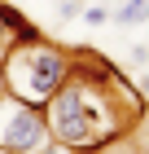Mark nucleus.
Returning <instances> with one entry per match:
<instances>
[{
	"mask_svg": "<svg viewBox=\"0 0 149 154\" xmlns=\"http://www.w3.org/2000/svg\"><path fill=\"white\" fill-rule=\"evenodd\" d=\"M105 79H114L110 71L101 75H75L48 97L44 106V123H48V137L66 150H92V145L110 141L114 132V106H110V93H105Z\"/></svg>",
	"mask_w": 149,
	"mask_h": 154,
	"instance_id": "1",
	"label": "nucleus"
},
{
	"mask_svg": "<svg viewBox=\"0 0 149 154\" xmlns=\"http://www.w3.org/2000/svg\"><path fill=\"white\" fill-rule=\"evenodd\" d=\"M0 75H4V93L9 97L26 101V106H44L48 97L70 79V66H66V57L57 48H48L44 40L31 35V40H18V44L4 48Z\"/></svg>",
	"mask_w": 149,
	"mask_h": 154,
	"instance_id": "2",
	"label": "nucleus"
},
{
	"mask_svg": "<svg viewBox=\"0 0 149 154\" xmlns=\"http://www.w3.org/2000/svg\"><path fill=\"white\" fill-rule=\"evenodd\" d=\"M48 141V123L40 106H26L18 97L0 93V150L9 154H40Z\"/></svg>",
	"mask_w": 149,
	"mask_h": 154,
	"instance_id": "3",
	"label": "nucleus"
},
{
	"mask_svg": "<svg viewBox=\"0 0 149 154\" xmlns=\"http://www.w3.org/2000/svg\"><path fill=\"white\" fill-rule=\"evenodd\" d=\"M118 26H132V22H149V0H132L123 13H114Z\"/></svg>",
	"mask_w": 149,
	"mask_h": 154,
	"instance_id": "4",
	"label": "nucleus"
},
{
	"mask_svg": "<svg viewBox=\"0 0 149 154\" xmlns=\"http://www.w3.org/2000/svg\"><path fill=\"white\" fill-rule=\"evenodd\" d=\"M83 22H88V26H105V22H110V13H105L101 5H92V9H83Z\"/></svg>",
	"mask_w": 149,
	"mask_h": 154,
	"instance_id": "5",
	"label": "nucleus"
},
{
	"mask_svg": "<svg viewBox=\"0 0 149 154\" xmlns=\"http://www.w3.org/2000/svg\"><path fill=\"white\" fill-rule=\"evenodd\" d=\"M79 13H83V5H79V0H61L57 18H66V22H70V18H79Z\"/></svg>",
	"mask_w": 149,
	"mask_h": 154,
	"instance_id": "6",
	"label": "nucleus"
},
{
	"mask_svg": "<svg viewBox=\"0 0 149 154\" xmlns=\"http://www.w3.org/2000/svg\"><path fill=\"white\" fill-rule=\"evenodd\" d=\"M145 93H149V75H145Z\"/></svg>",
	"mask_w": 149,
	"mask_h": 154,
	"instance_id": "7",
	"label": "nucleus"
}]
</instances>
